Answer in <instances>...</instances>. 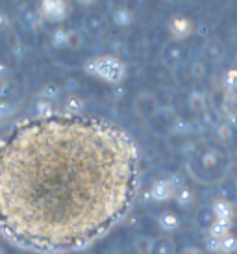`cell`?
I'll return each instance as SVG.
<instances>
[{"label": "cell", "instance_id": "1", "mask_svg": "<svg viewBox=\"0 0 237 254\" xmlns=\"http://www.w3.org/2000/svg\"><path fill=\"white\" fill-rule=\"evenodd\" d=\"M139 148L124 128L56 112L0 137V234L24 251H82L128 215Z\"/></svg>", "mask_w": 237, "mask_h": 254}, {"label": "cell", "instance_id": "2", "mask_svg": "<svg viewBox=\"0 0 237 254\" xmlns=\"http://www.w3.org/2000/svg\"><path fill=\"white\" fill-rule=\"evenodd\" d=\"M234 163L230 162V154L215 145H202L198 147L196 154L185 162L189 177L202 186L221 184L228 175Z\"/></svg>", "mask_w": 237, "mask_h": 254}, {"label": "cell", "instance_id": "3", "mask_svg": "<svg viewBox=\"0 0 237 254\" xmlns=\"http://www.w3.org/2000/svg\"><path fill=\"white\" fill-rule=\"evenodd\" d=\"M85 72L102 78L108 84L118 85L126 76V67L115 56H98L85 64Z\"/></svg>", "mask_w": 237, "mask_h": 254}, {"label": "cell", "instance_id": "4", "mask_svg": "<svg viewBox=\"0 0 237 254\" xmlns=\"http://www.w3.org/2000/svg\"><path fill=\"white\" fill-rule=\"evenodd\" d=\"M160 100L158 97L150 91H143L139 93L135 100H133V110L137 113V117L145 121H154V117L160 112Z\"/></svg>", "mask_w": 237, "mask_h": 254}, {"label": "cell", "instance_id": "5", "mask_svg": "<svg viewBox=\"0 0 237 254\" xmlns=\"http://www.w3.org/2000/svg\"><path fill=\"white\" fill-rule=\"evenodd\" d=\"M39 15L43 17V21L58 24L69 15V7L61 0H45L39 4Z\"/></svg>", "mask_w": 237, "mask_h": 254}, {"label": "cell", "instance_id": "6", "mask_svg": "<svg viewBox=\"0 0 237 254\" xmlns=\"http://www.w3.org/2000/svg\"><path fill=\"white\" fill-rule=\"evenodd\" d=\"M221 193H223V198H226L232 206H237V163L232 165L228 175L221 182Z\"/></svg>", "mask_w": 237, "mask_h": 254}, {"label": "cell", "instance_id": "7", "mask_svg": "<svg viewBox=\"0 0 237 254\" xmlns=\"http://www.w3.org/2000/svg\"><path fill=\"white\" fill-rule=\"evenodd\" d=\"M169 28H171V34L175 36L176 41H181V39H187L193 34L195 26H193L191 19H187L185 15H176V17H173Z\"/></svg>", "mask_w": 237, "mask_h": 254}, {"label": "cell", "instance_id": "8", "mask_svg": "<svg viewBox=\"0 0 237 254\" xmlns=\"http://www.w3.org/2000/svg\"><path fill=\"white\" fill-rule=\"evenodd\" d=\"M150 198L154 202H167L171 198H175V190L167 178H160L152 184L150 188Z\"/></svg>", "mask_w": 237, "mask_h": 254}, {"label": "cell", "instance_id": "9", "mask_svg": "<svg viewBox=\"0 0 237 254\" xmlns=\"http://www.w3.org/2000/svg\"><path fill=\"white\" fill-rule=\"evenodd\" d=\"M161 60H163V64L171 67V69H175L180 65V62L183 60V49H181V45L178 41H169L165 45V49H163V54H161Z\"/></svg>", "mask_w": 237, "mask_h": 254}, {"label": "cell", "instance_id": "10", "mask_svg": "<svg viewBox=\"0 0 237 254\" xmlns=\"http://www.w3.org/2000/svg\"><path fill=\"white\" fill-rule=\"evenodd\" d=\"M211 208H213L215 217L219 219V221L232 225V219H234V206H232L226 198H223V197L215 198L213 204H211Z\"/></svg>", "mask_w": 237, "mask_h": 254}, {"label": "cell", "instance_id": "11", "mask_svg": "<svg viewBox=\"0 0 237 254\" xmlns=\"http://www.w3.org/2000/svg\"><path fill=\"white\" fill-rule=\"evenodd\" d=\"M158 225H160V228L163 232L171 234V232H176V230L180 228L181 221L175 212L165 210V212H161L160 215H158Z\"/></svg>", "mask_w": 237, "mask_h": 254}, {"label": "cell", "instance_id": "12", "mask_svg": "<svg viewBox=\"0 0 237 254\" xmlns=\"http://www.w3.org/2000/svg\"><path fill=\"white\" fill-rule=\"evenodd\" d=\"M112 21L118 28H126L133 22V11L126 6H117L112 11Z\"/></svg>", "mask_w": 237, "mask_h": 254}, {"label": "cell", "instance_id": "13", "mask_svg": "<svg viewBox=\"0 0 237 254\" xmlns=\"http://www.w3.org/2000/svg\"><path fill=\"white\" fill-rule=\"evenodd\" d=\"M187 104H189V110L193 113H206L208 112V97H206V93L204 91H195L189 93V99H187Z\"/></svg>", "mask_w": 237, "mask_h": 254}, {"label": "cell", "instance_id": "14", "mask_svg": "<svg viewBox=\"0 0 237 254\" xmlns=\"http://www.w3.org/2000/svg\"><path fill=\"white\" fill-rule=\"evenodd\" d=\"M195 221H196V225H198V228H202V230H209L211 225L217 221L213 208H211V206H200V208H198V212H196Z\"/></svg>", "mask_w": 237, "mask_h": 254}, {"label": "cell", "instance_id": "15", "mask_svg": "<svg viewBox=\"0 0 237 254\" xmlns=\"http://www.w3.org/2000/svg\"><path fill=\"white\" fill-rule=\"evenodd\" d=\"M150 254H176V243L171 236H160L154 240Z\"/></svg>", "mask_w": 237, "mask_h": 254}, {"label": "cell", "instance_id": "16", "mask_svg": "<svg viewBox=\"0 0 237 254\" xmlns=\"http://www.w3.org/2000/svg\"><path fill=\"white\" fill-rule=\"evenodd\" d=\"M85 112V102L82 97L78 95H69L65 102H63V113H69V115H84Z\"/></svg>", "mask_w": 237, "mask_h": 254}, {"label": "cell", "instance_id": "17", "mask_svg": "<svg viewBox=\"0 0 237 254\" xmlns=\"http://www.w3.org/2000/svg\"><path fill=\"white\" fill-rule=\"evenodd\" d=\"M175 200L181 210H187V208L195 204V191L187 188V186H183V188L175 191Z\"/></svg>", "mask_w": 237, "mask_h": 254}, {"label": "cell", "instance_id": "18", "mask_svg": "<svg viewBox=\"0 0 237 254\" xmlns=\"http://www.w3.org/2000/svg\"><path fill=\"white\" fill-rule=\"evenodd\" d=\"M215 134L217 139L223 145H232V141H234V128H232V125L226 119L219 121L215 125Z\"/></svg>", "mask_w": 237, "mask_h": 254}, {"label": "cell", "instance_id": "19", "mask_svg": "<svg viewBox=\"0 0 237 254\" xmlns=\"http://www.w3.org/2000/svg\"><path fill=\"white\" fill-rule=\"evenodd\" d=\"M21 19L26 22V26L32 28V32H41L43 26H45V21H43V17L39 15V11H28V9H24L21 13Z\"/></svg>", "mask_w": 237, "mask_h": 254}, {"label": "cell", "instance_id": "20", "mask_svg": "<svg viewBox=\"0 0 237 254\" xmlns=\"http://www.w3.org/2000/svg\"><path fill=\"white\" fill-rule=\"evenodd\" d=\"M104 22L106 19L100 13H89L84 21V28L87 32H91V34H98L100 30L104 28Z\"/></svg>", "mask_w": 237, "mask_h": 254}, {"label": "cell", "instance_id": "21", "mask_svg": "<svg viewBox=\"0 0 237 254\" xmlns=\"http://www.w3.org/2000/svg\"><path fill=\"white\" fill-rule=\"evenodd\" d=\"M152 245H154V240L148 238V236L139 234V236L133 238V249H135L137 254H150L152 253Z\"/></svg>", "mask_w": 237, "mask_h": 254}, {"label": "cell", "instance_id": "22", "mask_svg": "<svg viewBox=\"0 0 237 254\" xmlns=\"http://www.w3.org/2000/svg\"><path fill=\"white\" fill-rule=\"evenodd\" d=\"M82 47H84V34H82V30L78 28L67 30V49L80 50Z\"/></svg>", "mask_w": 237, "mask_h": 254}, {"label": "cell", "instance_id": "23", "mask_svg": "<svg viewBox=\"0 0 237 254\" xmlns=\"http://www.w3.org/2000/svg\"><path fill=\"white\" fill-rule=\"evenodd\" d=\"M232 230V225H228V223H223V221H219L217 219L215 223L211 225V228L208 230V236L209 238H215V240H223L224 236H228Z\"/></svg>", "mask_w": 237, "mask_h": 254}, {"label": "cell", "instance_id": "24", "mask_svg": "<svg viewBox=\"0 0 237 254\" xmlns=\"http://www.w3.org/2000/svg\"><path fill=\"white\" fill-rule=\"evenodd\" d=\"M191 130H193V125H191L187 119H183V117H176V119L173 121V125H171V130H169V134L183 135V134H189Z\"/></svg>", "mask_w": 237, "mask_h": 254}, {"label": "cell", "instance_id": "25", "mask_svg": "<svg viewBox=\"0 0 237 254\" xmlns=\"http://www.w3.org/2000/svg\"><path fill=\"white\" fill-rule=\"evenodd\" d=\"M34 112H35V117H49V115H54V113H56L52 102H49V100H45V99L35 100Z\"/></svg>", "mask_w": 237, "mask_h": 254}, {"label": "cell", "instance_id": "26", "mask_svg": "<svg viewBox=\"0 0 237 254\" xmlns=\"http://www.w3.org/2000/svg\"><path fill=\"white\" fill-rule=\"evenodd\" d=\"M59 95H61V87H59V85L47 84L41 89V93H39V99H45V100H49V102H54V100L59 99Z\"/></svg>", "mask_w": 237, "mask_h": 254}, {"label": "cell", "instance_id": "27", "mask_svg": "<svg viewBox=\"0 0 237 254\" xmlns=\"http://www.w3.org/2000/svg\"><path fill=\"white\" fill-rule=\"evenodd\" d=\"M206 72H208V69H206V64H204L202 60H195L191 64V67H189V76L193 78V80H202L206 76Z\"/></svg>", "mask_w": 237, "mask_h": 254}, {"label": "cell", "instance_id": "28", "mask_svg": "<svg viewBox=\"0 0 237 254\" xmlns=\"http://www.w3.org/2000/svg\"><path fill=\"white\" fill-rule=\"evenodd\" d=\"M237 251V236L234 234H228L221 240V254H232Z\"/></svg>", "mask_w": 237, "mask_h": 254}, {"label": "cell", "instance_id": "29", "mask_svg": "<svg viewBox=\"0 0 237 254\" xmlns=\"http://www.w3.org/2000/svg\"><path fill=\"white\" fill-rule=\"evenodd\" d=\"M50 43H52V47H56V49H63V47H67V30L65 28H56L52 32V36H50Z\"/></svg>", "mask_w": 237, "mask_h": 254}, {"label": "cell", "instance_id": "30", "mask_svg": "<svg viewBox=\"0 0 237 254\" xmlns=\"http://www.w3.org/2000/svg\"><path fill=\"white\" fill-rule=\"evenodd\" d=\"M204 251L208 254H221V240H215V238H206L204 241Z\"/></svg>", "mask_w": 237, "mask_h": 254}, {"label": "cell", "instance_id": "31", "mask_svg": "<svg viewBox=\"0 0 237 254\" xmlns=\"http://www.w3.org/2000/svg\"><path fill=\"white\" fill-rule=\"evenodd\" d=\"M15 106L11 100H0V123L4 119H7L11 113H13Z\"/></svg>", "mask_w": 237, "mask_h": 254}, {"label": "cell", "instance_id": "32", "mask_svg": "<svg viewBox=\"0 0 237 254\" xmlns=\"http://www.w3.org/2000/svg\"><path fill=\"white\" fill-rule=\"evenodd\" d=\"M224 84L230 91H236L237 89V69H230L224 76Z\"/></svg>", "mask_w": 237, "mask_h": 254}, {"label": "cell", "instance_id": "33", "mask_svg": "<svg viewBox=\"0 0 237 254\" xmlns=\"http://www.w3.org/2000/svg\"><path fill=\"white\" fill-rule=\"evenodd\" d=\"M169 182H171V186H173V190H180V188H183L185 184H183V178L178 175V173H175V175H171V177L167 178Z\"/></svg>", "mask_w": 237, "mask_h": 254}, {"label": "cell", "instance_id": "34", "mask_svg": "<svg viewBox=\"0 0 237 254\" xmlns=\"http://www.w3.org/2000/svg\"><path fill=\"white\" fill-rule=\"evenodd\" d=\"M221 54H223V50L219 49V45L208 47V56H209V58H213V60H217V58H221Z\"/></svg>", "mask_w": 237, "mask_h": 254}, {"label": "cell", "instance_id": "35", "mask_svg": "<svg viewBox=\"0 0 237 254\" xmlns=\"http://www.w3.org/2000/svg\"><path fill=\"white\" fill-rule=\"evenodd\" d=\"M180 254H208V253L200 247H185Z\"/></svg>", "mask_w": 237, "mask_h": 254}, {"label": "cell", "instance_id": "36", "mask_svg": "<svg viewBox=\"0 0 237 254\" xmlns=\"http://www.w3.org/2000/svg\"><path fill=\"white\" fill-rule=\"evenodd\" d=\"M7 26H9V19H7V15L0 9V32H4Z\"/></svg>", "mask_w": 237, "mask_h": 254}, {"label": "cell", "instance_id": "37", "mask_svg": "<svg viewBox=\"0 0 237 254\" xmlns=\"http://www.w3.org/2000/svg\"><path fill=\"white\" fill-rule=\"evenodd\" d=\"M78 87H80V84H78L76 80H67V84H65V89L72 95L74 91H78Z\"/></svg>", "mask_w": 237, "mask_h": 254}, {"label": "cell", "instance_id": "38", "mask_svg": "<svg viewBox=\"0 0 237 254\" xmlns=\"http://www.w3.org/2000/svg\"><path fill=\"white\" fill-rule=\"evenodd\" d=\"M0 254H6V251H4L2 247H0Z\"/></svg>", "mask_w": 237, "mask_h": 254}, {"label": "cell", "instance_id": "39", "mask_svg": "<svg viewBox=\"0 0 237 254\" xmlns=\"http://www.w3.org/2000/svg\"><path fill=\"white\" fill-rule=\"evenodd\" d=\"M61 254H70V253H61Z\"/></svg>", "mask_w": 237, "mask_h": 254}]
</instances>
